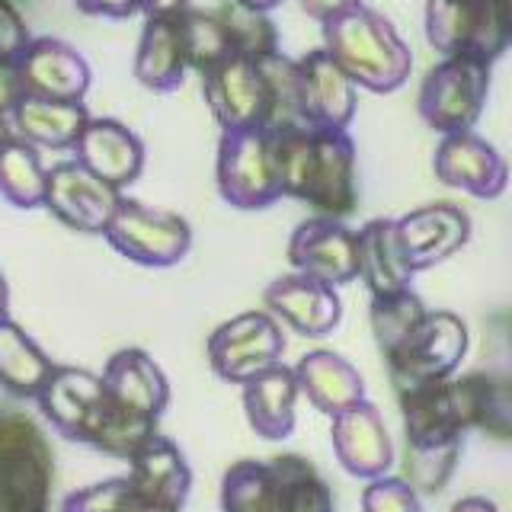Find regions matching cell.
Wrapping results in <instances>:
<instances>
[{"mask_svg":"<svg viewBox=\"0 0 512 512\" xmlns=\"http://www.w3.org/2000/svg\"><path fill=\"white\" fill-rule=\"evenodd\" d=\"M397 231L416 272H420V269H429L448 260V256L468 244L471 221L461 208L448 202H436V205L416 208V212L397 218Z\"/></svg>","mask_w":512,"mask_h":512,"instance_id":"obj_24","label":"cell"},{"mask_svg":"<svg viewBox=\"0 0 512 512\" xmlns=\"http://www.w3.org/2000/svg\"><path fill=\"white\" fill-rule=\"evenodd\" d=\"M452 512H500V509H496L487 496H464V500L452 506Z\"/></svg>","mask_w":512,"mask_h":512,"instance_id":"obj_46","label":"cell"},{"mask_svg":"<svg viewBox=\"0 0 512 512\" xmlns=\"http://www.w3.org/2000/svg\"><path fill=\"white\" fill-rule=\"evenodd\" d=\"M301 4V10L311 16V20H317L320 26L324 23H330L333 16H340V13H346V10H352V7H359L362 0H298Z\"/></svg>","mask_w":512,"mask_h":512,"instance_id":"obj_44","label":"cell"},{"mask_svg":"<svg viewBox=\"0 0 512 512\" xmlns=\"http://www.w3.org/2000/svg\"><path fill=\"white\" fill-rule=\"evenodd\" d=\"M285 336L269 311L237 314L208 336V362L221 381L244 388L256 375L282 362Z\"/></svg>","mask_w":512,"mask_h":512,"instance_id":"obj_9","label":"cell"},{"mask_svg":"<svg viewBox=\"0 0 512 512\" xmlns=\"http://www.w3.org/2000/svg\"><path fill=\"white\" fill-rule=\"evenodd\" d=\"M330 439H333L336 461H340L343 471H349L352 477H362V480L388 477L397 461L394 439L388 426H384V416L375 404H368V400H362L359 407H352L340 416H333Z\"/></svg>","mask_w":512,"mask_h":512,"instance_id":"obj_17","label":"cell"},{"mask_svg":"<svg viewBox=\"0 0 512 512\" xmlns=\"http://www.w3.org/2000/svg\"><path fill=\"white\" fill-rule=\"evenodd\" d=\"M10 317V285L4 279V272H0V320Z\"/></svg>","mask_w":512,"mask_h":512,"instance_id":"obj_47","label":"cell"},{"mask_svg":"<svg viewBox=\"0 0 512 512\" xmlns=\"http://www.w3.org/2000/svg\"><path fill=\"white\" fill-rule=\"evenodd\" d=\"M48 167L29 141L10 135L0 144V196L16 208L45 205Z\"/></svg>","mask_w":512,"mask_h":512,"instance_id":"obj_30","label":"cell"},{"mask_svg":"<svg viewBox=\"0 0 512 512\" xmlns=\"http://www.w3.org/2000/svg\"><path fill=\"white\" fill-rule=\"evenodd\" d=\"M16 68H20L26 96L58 103H84L93 80L87 58L55 36L32 39L23 48V55L16 58Z\"/></svg>","mask_w":512,"mask_h":512,"instance_id":"obj_15","label":"cell"},{"mask_svg":"<svg viewBox=\"0 0 512 512\" xmlns=\"http://www.w3.org/2000/svg\"><path fill=\"white\" fill-rule=\"evenodd\" d=\"M301 77V116L314 132H349L356 119V84L324 48H314L298 61Z\"/></svg>","mask_w":512,"mask_h":512,"instance_id":"obj_16","label":"cell"},{"mask_svg":"<svg viewBox=\"0 0 512 512\" xmlns=\"http://www.w3.org/2000/svg\"><path fill=\"white\" fill-rule=\"evenodd\" d=\"M202 93L221 132H247L269 125V93L260 64L231 55L202 74Z\"/></svg>","mask_w":512,"mask_h":512,"instance_id":"obj_11","label":"cell"},{"mask_svg":"<svg viewBox=\"0 0 512 512\" xmlns=\"http://www.w3.org/2000/svg\"><path fill=\"white\" fill-rule=\"evenodd\" d=\"M324 52L340 64L352 84L372 93H394L413 71L410 45L400 39L388 16L365 4L324 23Z\"/></svg>","mask_w":512,"mask_h":512,"instance_id":"obj_1","label":"cell"},{"mask_svg":"<svg viewBox=\"0 0 512 512\" xmlns=\"http://www.w3.org/2000/svg\"><path fill=\"white\" fill-rule=\"evenodd\" d=\"M189 74V58L180 32V16H151L144 20L138 52H135V77L154 93H173L183 87Z\"/></svg>","mask_w":512,"mask_h":512,"instance_id":"obj_26","label":"cell"},{"mask_svg":"<svg viewBox=\"0 0 512 512\" xmlns=\"http://www.w3.org/2000/svg\"><path fill=\"white\" fill-rule=\"evenodd\" d=\"M266 308L301 336H327L343 317V304L336 288L292 272L266 288Z\"/></svg>","mask_w":512,"mask_h":512,"instance_id":"obj_20","label":"cell"},{"mask_svg":"<svg viewBox=\"0 0 512 512\" xmlns=\"http://www.w3.org/2000/svg\"><path fill=\"white\" fill-rule=\"evenodd\" d=\"M426 39L445 58L493 64L512 45V29L496 0H426Z\"/></svg>","mask_w":512,"mask_h":512,"instance_id":"obj_5","label":"cell"},{"mask_svg":"<svg viewBox=\"0 0 512 512\" xmlns=\"http://www.w3.org/2000/svg\"><path fill=\"white\" fill-rule=\"evenodd\" d=\"M55 455L26 413H0V512L52 509Z\"/></svg>","mask_w":512,"mask_h":512,"instance_id":"obj_3","label":"cell"},{"mask_svg":"<svg viewBox=\"0 0 512 512\" xmlns=\"http://www.w3.org/2000/svg\"><path fill=\"white\" fill-rule=\"evenodd\" d=\"M36 404L64 439L90 445L93 432L109 407V394L103 388V378L87 372V368L55 365V372L39 391Z\"/></svg>","mask_w":512,"mask_h":512,"instance_id":"obj_12","label":"cell"},{"mask_svg":"<svg viewBox=\"0 0 512 512\" xmlns=\"http://www.w3.org/2000/svg\"><path fill=\"white\" fill-rule=\"evenodd\" d=\"M298 378L292 365H272L269 372L256 375L244 384V413L256 436L269 442H282L295 432V407H298Z\"/></svg>","mask_w":512,"mask_h":512,"instance_id":"obj_27","label":"cell"},{"mask_svg":"<svg viewBox=\"0 0 512 512\" xmlns=\"http://www.w3.org/2000/svg\"><path fill=\"white\" fill-rule=\"evenodd\" d=\"M359 234V279L372 292V298L397 295L413 288L416 266L397 231V218L368 221Z\"/></svg>","mask_w":512,"mask_h":512,"instance_id":"obj_23","label":"cell"},{"mask_svg":"<svg viewBox=\"0 0 512 512\" xmlns=\"http://www.w3.org/2000/svg\"><path fill=\"white\" fill-rule=\"evenodd\" d=\"M90 112L84 103H58L39 100V96H23V103L13 109L10 125L16 138L29 141L32 148L48 151H74V144L90 125Z\"/></svg>","mask_w":512,"mask_h":512,"instance_id":"obj_28","label":"cell"},{"mask_svg":"<svg viewBox=\"0 0 512 512\" xmlns=\"http://www.w3.org/2000/svg\"><path fill=\"white\" fill-rule=\"evenodd\" d=\"M400 416L407 452H461L477 429V375L400 388Z\"/></svg>","mask_w":512,"mask_h":512,"instance_id":"obj_2","label":"cell"},{"mask_svg":"<svg viewBox=\"0 0 512 512\" xmlns=\"http://www.w3.org/2000/svg\"><path fill=\"white\" fill-rule=\"evenodd\" d=\"M269 135H272V148H276L282 196L301 199L304 186H308L311 157H314V128L295 125V128H276V132H269Z\"/></svg>","mask_w":512,"mask_h":512,"instance_id":"obj_38","label":"cell"},{"mask_svg":"<svg viewBox=\"0 0 512 512\" xmlns=\"http://www.w3.org/2000/svg\"><path fill=\"white\" fill-rule=\"evenodd\" d=\"M103 237L125 260L154 269L176 266L192 247V228L186 218L135 199H122Z\"/></svg>","mask_w":512,"mask_h":512,"instance_id":"obj_7","label":"cell"},{"mask_svg":"<svg viewBox=\"0 0 512 512\" xmlns=\"http://www.w3.org/2000/svg\"><path fill=\"white\" fill-rule=\"evenodd\" d=\"M426 311L429 308L413 288L397 295L372 298V333H375V343L384 352V359L400 349V343L416 330V324L426 317Z\"/></svg>","mask_w":512,"mask_h":512,"instance_id":"obj_37","label":"cell"},{"mask_svg":"<svg viewBox=\"0 0 512 512\" xmlns=\"http://www.w3.org/2000/svg\"><path fill=\"white\" fill-rule=\"evenodd\" d=\"M276 471V512H333V493L317 468L301 455H276L269 461Z\"/></svg>","mask_w":512,"mask_h":512,"instance_id":"obj_31","label":"cell"},{"mask_svg":"<svg viewBox=\"0 0 512 512\" xmlns=\"http://www.w3.org/2000/svg\"><path fill=\"white\" fill-rule=\"evenodd\" d=\"M180 32H183V45H186V58H189V71H212L215 64L234 55L224 23L218 20L215 10H199L189 7L180 13Z\"/></svg>","mask_w":512,"mask_h":512,"instance_id":"obj_35","label":"cell"},{"mask_svg":"<svg viewBox=\"0 0 512 512\" xmlns=\"http://www.w3.org/2000/svg\"><path fill=\"white\" fill-rule=\"evenodd\" d=\"M490 93V64L468 55L442 58L420 87V116L439 135L474 132Z\"/></svg>","mask_w":512,"mask_h":512,"instance_id":"obj_6","label":"cell"},{"mask_svg":"<svg viewBox=\"0 0 512 512\" xmlns=\"http://www.w3.org/2000/svg\"><path fill=\"white\" fill-rule=\"evenodd\" d=\"M237 4H244V7H253V10H263V13H269V10H276L282 0H237Z\"/></svg>","mask_w":512,"mask_h":512,"instance_id":"obj_48","label":"cell"},{"mask_svg":"<svg viewBox=\"0 0 512 512\" xmlns=\"http://www.w3.org/2000/svg\"><path fill=\"white\" fill-rule=\"evenodd\" d=\"M103 388L122 410L160 420L170 404V381L144 349H119L103 368Z\"/></svg>","mask_w":512,"mask_h":512,"instance_id":"obj_22","label":"cell"},{"mask_svg":"<svg viewBox=\"0 0 512 512\" xmlns=\"http://www.w3.org/2000/svg\"><path fill=\"white\" fill-rule=\"evenodd\" d=\"M288 263L295 272L340 288L359 279V234L333 218H311L288 240Z\"/></svg>","mask_w":512,"mask_h":512,"instance_id":"obj_13","label":"cell"},{"mask_svg":"<svg viewBox=\"0 0 512 512\" xmlns=\"http://www.w3.org/2000/svg\"><path fill=\"white\" fill-rule=\"evenodd\" d=\"M52 372L55 362L45 349L10 317L0 320V388L13 397L36 400Z\"/></svg>","mask_w":512,"mask_h":512,"instance_id":"obj_29","label":"cell"},{"mask_svg":"<svg viewBox=\"0 0 512 512\" xmlns=\"http://www.w3.org/2000/svg\"><path fill=\"white\" fill-rule=\"evenodd\" d=\"M58 512H154L128 484V477H109L80 487L61 500Z\"/></svg>","mask_w":512,"mask_h":512,"instance_id":"obj_39","label":"cell"},{"mask_svg":"<svg viewBox=\"0 0 512 512\" xmlns=\"http://www.w3.org/2000/svg\"><path fill=\"white\" fill-rule=\"evenodd\" d=\"M260 74L266 80L269 93V132L276 128H295L304 125L301 116V77H298V61L276 52L269 58H260Z\"/></svg>","mask_w":512,"mask_h":512,"instance_id":"obj_34","label":"cell"},{"mask_svg":"<svg viewBox=\"0 0 512 512\" xmlns=\"http://www.w3.org/2000/svg\"><path fill=\"white\" fill-rule=\"evenodd\" d=\"M362 512H423L420 493L404 477H378L368 480L362 490Z\"/></svg>","mask_w":512,"mask_h":512,"instance_id":"obj_40","label":"cell"},{"mask_svg":"<svg viewBox=\"0 0 512 512\" xmlns=\"http://www.w3.org/2000/svg\"><path fill=\"white\" fill-rule=\"evenodd\" d=\"M29 42H32V36H29L20 10H16L10 0H0V58L16 61Z\"/></svg>","mask_w":512,"mask_h":512,"instance_id":"obj_41","label":"cell"},{"mask_svg":"<svg viewBox=\"0 0 512 512\" xmlns=\"http://www.w3.org/2000/svg\"><path fill=\"white\" fill-rule=\"evenodd\" d=\"M84 16H100V20H128L141 13V0H74Z\"/></svg>","mask_w":512,"mask_h":512,"instance_id":"obj_43","label":"cell"},{"mask_svg":"<svg viewBox=\"0 0 512 512\" xmlns=\"http://www.w3.org/2000/svg\"><path fill=\"white\" fill-rule=\"evenodd\" d=\"M74 160L122 192L144 170V144L119 119H90L74 144Z\"/></svg>","mask_w":512,"mask_h":512,"instance_id":"obj_21","label":"cell"},{"mask_svg":"<svg viewBox=\"0 0 512 512\" xmlns=\"http://www.w3.org/2000/svg\"><path fill=\"white\" fill-rule=\"evenodd\" d=\"M276 471L269 461H234L221 477V512H276Z\"/></svg>","mask_w":512,"mask_h":512,"instance_id":"obj_32","label":"cell"},{"mask_svg":"<svg viewBox=\"0 0 512 512\" xmlns=\"http://www.w3.org/2000/svg\"><path fill=\"white\" fill-rule=\"evenodd\" d=\"M215 13L224 23L234 55L260 61L279 52V29L269 20V13L244 7V4H237V0H224L221 7H215Z\"/></svg>","mask_w":512,"mask_h":512,"instance_id":"obj_33","label":"cell"},{"mask_svg":"<svg viewBox=\"0 0 512 512\" xmlns=\"http://www.w3.org/2000/svg\"><path fill=\"white\" fill-rule=\"evenodd\" d=\"M295 378L314 410L330 416V420L365 400V381L356 372V365L330 349H314L308 356H301L295 365Z\"/></svg>","mask_w":512,"mask_h":512,"instance_id":"obj_25","label":"cell"},{"mask_svg":"<svg viewBox=\"0 0 512 512\" xmlns=\"http://www.w3.org/2000/svg\"><path fill=\"white\" fill-rule=\"evenodd\" d=\"M125 477L154 512H183L192 490L189 461L183 458L180 445L160 432L128 458Z\"/></svg>","mask_w":512,"mask_h":512,"instance_id":"obj_19","label":"cell"},{"mask_svg":"<svg viewBox=\"0 0 512 512\" xmlns=\"http://www.w3.org/2000/svg\"><path fill=\"white\" fill-rule=\"evenodd\" d=\"M23 80H20V68H16L13 58H0V116H13V109L23 103Z\"/></svg>","mask_w":512,"mask_h":512,"instance_id":"obj_42","label":"cell"},{"mask_svg":"<svg viewBox=\"0 0 512 512\" xmlns=\"http://www.w3.org/2000/svg\"><path fill=\"white\" fill-rule=\"evenodd\" d=\"M10 135H13V125H10V119H7V116H0V144H4Z\"/></svg>","mask_w":512,"mask_h":512,"instance_id":"obj_49","label":"cell"},{"mask_svg":"<svg viewBox=\"0 0 512 512\" xmlns=\"http://www.w3.org/2000/svg\"><path fill=\"white\" fill-rule=\"evenodd\" d=\"M189 10V0H141V13L148 16H180Z\"/></svg>","mask_w":512,"mask_h":512,"instance_id":"obj_45","label":"cell"},{"mask_svg":"<svg viewBox=\"0 0 512 512\" xmlns=\"http://www.w3.org/2000/svg\"><path fill=\"white\" fill-rule=\"evenodd\" d=\"M432 170L445 186L477 199H496L509 186V167L503 154L477 132L442 135L436 157H432Z\"/></svg>","mask_w":512,"mask_h":512,"instance_id":"obj_18","label":"cell"},{"mask_svg":"<svg viewBox=\"0 0 512 512\" xmlns=\"http://www.w3.org/2000/svg\"><path fill=\"white\" fill-rule=\"evenodd\" d=\"M157 423L160 420H151V416H141V413H132V410H122L109 400V407L103 413L100 426L93 432V448L103 455H112V458H122L128 461L138 448L148 445L154 436H157Z\"/></svg>","mask_w":512,"mask_h":512,"instance_id":"obj_36","label":"cell"},{"mask_svg":"<svg viewBox=\"0 0 512 512\" xmlns=\"http://www.w3.org/2000/svg\"><path fill=\"white\" fill-rule=\"evenodd\" d=\"M500 4V10H503V16H506V23H509V29H512V0H496Z\"/></svg>","mask_w":512,"mask_h":512,"instance_id":"obj_50","label":"cell"},{"mask_svg":"<svg viewBox=\"0 0 512 512\" xmlns=\"http://www.w3.org/2000/svg\"><path fill=\"white\" fill-rule=\"evenodd\" d=\"M468 327L452 311H426L416 330L388 356L391 375L397 388L410 384L442 381L458 372V365L468 356Z\"/></svg>","mask_w":512,"mask_h":512,"instance_id":"obj_8","label":"cell"},{"mask_svg":"<svg viewBox=\"0 0 512 512\" xmlns=\"http://www.w3.org/2000/svg\"><path fill=\"white\" fill-rule=\"evenodd\" d=\"M301 202H308L320 218L333 221L356 212V144L349 132H314V157Z\"/></svg>","mask_w":512,"mask_h":512,"instance_id":"obj_14","label":"cell"},{"mask_svg":"<svg viewBox=\"0 0 512 512\" xmlns=\"http://www.w3.org/2000/svg\"><path fill=\"white\" fill-rule=\"evenodd\" d=\"M122 199L125 196L116 186H109L77 160H61V164L48 167L45 208L71 231L103 234L112 215L119 212Z\"/></svg>","mask_w":512,"mask_h":512,"instance_id":"obj_10","label":"cell"},{"mask_svg":"<svg viewBox=\"0 0 512 512\" xmlns=\"http://www.w3.org/2000/svg\"><path fill=\"white\" fill-rule=\"evenodd\" d=\"M215 180L221 199L234 208H244V212L269 208L285 199L269 128L221 132Z\"/></svg>","mask_w":512,"mask_h":512,"instance_id":"obj_4","label":"cell"}]
</instances>
